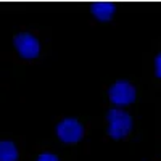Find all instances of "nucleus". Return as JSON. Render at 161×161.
<instances>
[{
	"label": "nucleus",
	"mask_w": 161,
	"mask_h": 161,
	"mask_svg": "<svg viewBox=\"0 0 161 161\" xmlns=\"http://www.w3.org/2000/svg\"><path fill=\"white\" fill-rule=\"evenodd\" d=\"M36 161H60L57 155H53V153H42Z\"/></svg>",
	"instance_id": "7"
},
{
	"label": "nucleus",
	"mask_w": 161,
	"mask_h": 161,
	"mask_svg": "<svg viewBox=\"0 0 161 161\" xmlns=\"http://www.w3.org/2000/svg\"><path fill=\"white\" fill-rule=\"evenodd\" d=\"M13 44H15V48L18 50V53L26 60L37 58L39 52H40L39 40L32 34H28V32H21V34L15 36Z\"/></svg>",
	"instance_id": "3"
},
{
	"label": "nucleus",
	"mask_w": 161,
	"mask_h": 161,
	"mask_svg": "<svg viewBox=\"0 0 161 161\" xmlns=\"http://www.w3.org/2000/svg\"><path fill=\"white\" fill-rule=\"evenodd\" d=\"M155 74L161 79V53L155 58Z\"/></svg>",
	"instance_id": "8"
},
{
	"label": "nucleus",
	"mask_w": 161,
	"mask_h": 161,
	"mask_svg": "<svg viewBox=\"0 0 161 161\" xmlns=\"http://www.w3.org/2000/svg\"><path fill=\"white\" fill-rule=\"evenodd\" d=\"M90 11L98 21L102 23H108L111 21L114 11H116V5L113 2H106V0H100V2H93L90 5Z\"/></svg>",
	"instance_id": "5"
},
{
	"label": "nucleus",
	"mask_w": 161,
	"mask_h": 161,
	"mask_svg": "<svg viewBox=\"0 0 161 161\" xmlns=\"http://www.w3.org/2000/svg\"><path fill=\"white\" fill-rule=\"evenodd\" d=\"M57 136L64 143H76L84 137V127L74 118H66L57 126Z\"/></svg>",
	"instance_id": "2"
},
{
	"label": "nucleus",
	"mask_w": 161,
	"mask_h": 161,
	"mask_svg": "<svg viewBox=\"0 0 161 161\" xmlns=\"http://www.w3.org/2000/svg\"><path fill=\"white\" fill-rule=\"evenodd\" d=\"M106 119H108V134L110 137L119 140L129 136V132L132 129V118L123 111V110H110L108 114H106Z\"/></svg>",
	"instance_id": "1"
},
{
	"label": "nucleus",
	"mask_w": 161,
	"mask_h": 161,
	"mask_svg": "<svg viewBox=\"0 0 161 161\" xmlns=\"http://www.w3.org/2000/svg\"><path fill=\"white\" fill-rule=\"evenodd\" d=\"M110 100L118 105V106H126L130 105L136 100V87L132 84H129L127 80H118L116 84H113V87L108 92Z\"/></svg>",
	"instance_id": "4"
},
{
	"label": "nucleus",
	"mask_w": 161,
	"mask_h": 161,
	"mask_svg": "<svg viewBox=\"0 0 161 161\" xmlns=\"http://www.w3.org/2000/svg\"><path fill=\"white\" fill-rule=\"evenodd\" d=\"M18 159V148L13 142L2 140L0 142V161H16Z\"/></svg>",
	"instance_id": "6"
}]
</instances>
